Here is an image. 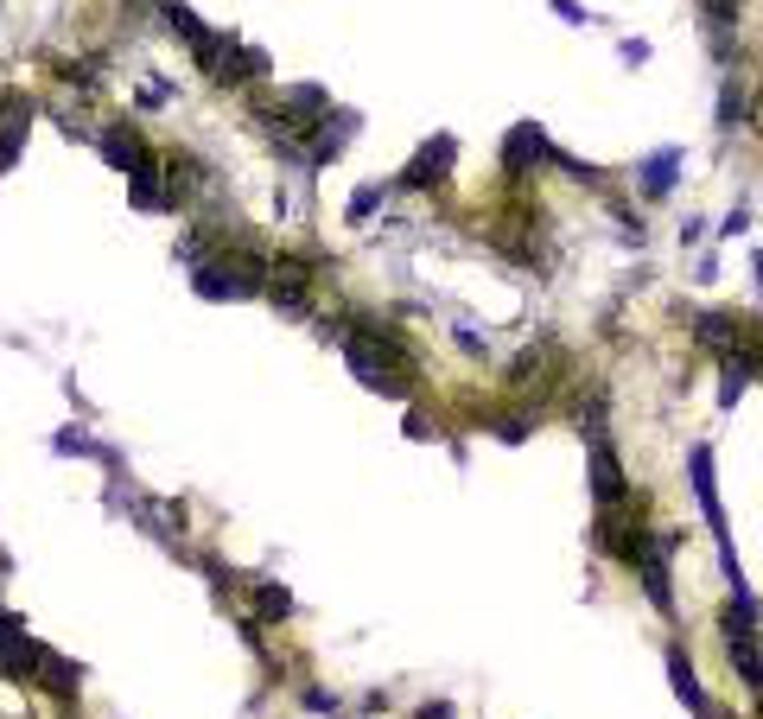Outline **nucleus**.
<instances>
[{"instance_id":"f257e3e1","label":"nucleus","mask_w":763,"mask_h":719,"mask_svg":"<svg viewBox=\"0 0 763 719\" xmlns=\"http://www.w3.org/2000/svg\"><path fill=\"white\" fill-rule=\"evenodd\" d=\"M325 332L344 344V363H350V376H357L363 388H376V395H388V402L414 395V383H420V357H414L382 318H331Z\"/></svg>"},{"instance_id":"f03ea898","label":"nucleus","mask_w":763,"mask_h":719,"mask_svg":"<svg viewBox=\"0 0 763 719\" xmlns=\"http://www.w3.org/2000/svg\"><path fill=\"white\" fill-rule=\"evenodd\" d=\"M719 637H725V656H732V674H739L751 695H763V624H744V618H719Z\"/></svg>"},{"instance_id":"7ed1b4c3","label":"nucleus","mask_w":763,"mask_h":719,"mask_svg":"<svg viewBox=\"0 0 763 719\" xmlns=\"http://www.w3.org/2000/svg\"><path fill=\"white\" fill-rule=\"evenodd\" d=\"M674 548H681V535H674V529H655L650 554L636 561V580H643V592H650V605L662 611V618H674V573H668Z\"/></svg>"},{"instance_id":"20e7f679","label":"nucleus","mask_w":763,"mask_h":719,"mask_svg":"<svg viewBox=\"0 0 763 719\" xmlns=\"http://www.w3.org/2000/svg\"><path fill=\"white\" fill-rule=\"evenodd\" d=\"M592 503L598 510H624L630 503V477H624V465H617V446H611V433H598L592 440Z\"/></svg>"},{"instance_id":"39448f33","label":"nucleus","mask_w":763,"mask_h":719,"mask_svg":"<svg viewBox=\"0 0 763 719\" xmlns=\"http://www.w3.org/2000/svg\"><path fill=\"white\" fill-rule=\"evenodd\" d=\"M39 650H46V643L26 637V618H13V611L0 605V674H7V681H32V674H39Z\"/></svg>"},{"instance_id":"423d86ee","label":"nucleus","mask_w":763,"mask_h":719,"mask_svg":"<svg viewBox=\"0 0 763 719\" xmlns=\"http://www.w3.org/2000/svg\"><path fill=\"white\" fill-rule=\"evenodd\" d=\"M554 159V140H547V128H535V121H516L509 135H503V173L509 179H522V173H541Z\"/></svg>"},{"instance_id":"0eeeda50","label":"nucleus","mask_w":763,"mask_h":719,"mask_svg":"<svg viewBox=\"0 0 763 719\" xmlns=\"http://www.w3.org/2000/svg\"><path fill=\"white\" fill-rule=\"evenodd\" d=\"M452 154H458V140H452V135H433L420 154L407 159V173L395 179V191H427V185H439V179L452 173Z\"/></svg>"},{"instance_id":"6e6552de","label":"nucleus","mask_w":763,"mask_h":719,"mask_svg":"<svg viewBox=\"0 0 763 719\" xmlns=\"http://www.w3.org/2000/svg\"><path fill=\"white\" fill-rule=\"evenodd\" d=\"M26 135H32V96L7 90V96H0V173H7V166H20Z\"/></svg>"},{"instance_id":"1a4fd4ad","label":"nucleus","mask_w":763,"mask_h":719,"mask_svg":"<svg viewBox=\"0 0 763 719\" xmlns=\"http://www.w3.org/2000/svg\"><path fill=\"white\" fill-rule=\"evenodd\" d=\"M96 147H102V159H109L115 173H147L153 166V154H147V140L128 128V121H115V128H102L96 135Z\"/></svg>"},{"instance_id":"9d476101","label":"nucleus","mask_w":763,"mask_h":719,"mask_svg":"<svg viewBox=\"0 0 763 719\" xmlns=\"http://www.w3.org/2000/svg\"><path fill=\"white\" fill-rule=\"evenodd\" d=\"M668 681H674V695L687 700V713H694V719H713V713H719L713 700H706V688H700L694 656L681 650V643H668Z\"/></svg>"},{"instance_id":"9b49d317","label":"nucleus","mask_w":763,"mask_h":719,"mask_svg":"<svg viewBox=\"0 0 763 719\" xmlns=\"http://www.w3.org/2000/svg\"><path fill=\"white\" fill-rule=\"evenodd\" d=\"M191 287L204 293V299H248V293H261L255 287V280H248V274H236L224 262V268H210V262H198V268H191Z\"/></svg>"},{"instance_id":"f8f14e48","label":"nucleus","mask_w":763,"mask_h":719,"mask_svg":"<svg viewBox=\"0 0 763 719\" xmlns=\"http://www.w3.org/2000/svg\"><path fill=\"white\" fill-rule=\"evenodd\" d=\"M32 681H39L51 700H77V688H83V669H77L70 656H58V650H39V674H32Z\"/></svg>"},{"instance_id":"ddd939ff","label":"nucleus","mask_w":763,"mask_h":719,"mask_svg":"<svg viewBox=\"0 0 763 719\" xmlns=\"http://www.w3.org/2000/svg\"><path fill=\"white\" fill-rule=\"evenodd\" d=\"M739 337H744V325L732 313H694V344H706L713 357H725Z\"/></svg>"},{"instance_id":"4468645a","label":"nucleus","mask_w":763,"mask_h":719,"mask_svg":"<svg viewBox=\"0 0 763 719\" xmlns=\"http://www.w3.org/2000/svg\"><path fill=\"white\" fill-rule=\"evenodd\" d=\"M128 191H135L140 210H179V191L166 185V173H159V166H147V173H128Z\"/></svg>"},{"instance_id":"2eb2a0df","label":"nucleus","mask_w":763,"mask_h":719,"mask_svg":"<svg viewBox=\"0 0 763 719\" xmlns=\"http://www.w3.org/2000/svg\"><path fill=\"white\" fill-rule=\"evenodd\" d=\"M636 179H643V191H650V198H668L674 179H681V154H674V147H655V154L643 159V173H636Z\"/></svg>"},{"instance_id":"dca6fc26","label":"nucleus","mask_w":763,"mask_h":719,"mask_svg":"<svg viewBox=\"0 0 763 719\" xmlns=\"http://www.w3.org/2000/svg\"><path fill=\"white\" fill-rule=\"evenodd\" d=\"M248 592H255V618H268V624H287V618H293V592H287V585L255 580Z\"/></svg>"},{"instance_id":"f3484780","label":"nucleus","mask_w":763,"mask_h":719,"mask_svg":"<svg viewBox=\"0 0 763 719\" xmlns=\"http://www.w3.org/2000/svg\"><path fill=\"white\" fill-rule=\"evenodd\" d=\"M547 363H554V344H528V351H522L516 363H509V383H528V376H541V370H547Z\"/></svg>"},{"instance_id":"a211bd4d","label":"nucleus","mask_w":763,"mask_h":719,"mask_svg":"<svg viewBox=\"0 0 763 719\" xmlns=\"http://www.w3.org/2000/svg\"><path fill=\"white\" fill-rule=\"evenodd\" d=\"M744 115H751V96H744V83H725V90H719V128H739Z\"/></svg>"},{"instance_id":"6ab92c4d","label":"nucleus","mask_w":763,"mask_h":719,"mask_svg":"<svg viewBox=\"0 0 763 719\" xmlns=\"http://www.w3.org/2000/svg\"><path fill=\"white\" fill-rule=\"evenodd\" d=\"M51 446H58V452H90V459H102V465H115V452H109V446H96L90 433H77V427H65V433H58V440H51Z\"/></svg>"},{"instance_id":"aec40b11","label":"nucleus","mask_w":763,"mask_h":719,"mask_svg":"<svg viewBox=\"0 0 763 719\" xmlns=\"http://www.w3.org/2000/svg\"><path fill=\"white\" fill-rule=\"evenodd\" d=\"M388 191H395V185H357V198H350V224L376 217V204H388Z\"/></svg>"},{"instance_id":"412c9836","label":"nucleus","mask_w":763,"mask_h":719,"mask_svg":"<svg viewBox=\"0 0 763 719\" xmlns=\"http://www.w3.org/2000/svg\"><path fill=\"white\" fill-rule=\"evenodd\" d=\"M528 427H535V407H522V414H496V440H528Z\"/></svg>"},{"instance_id":"4be33fe9","label":"nucleus","mask_w":763,"mask_h":719,"mask_svg":"<svg viewBox=\"0 0 763 719\" xmlns=\"http://www.w3.org/2000/svg\"><path fill=\"white\" fill-rule=\"evenodd\" d=\"M744 383H751V376H744L739 363L725 357V376H719V407H739V395H744Z\"/></svg>"},{"instance_id":"5701e85b","label":"nucleus","mask_w":763,"mask_h":719,"mask_svg":"<svg viewBox=\"0 0 763 719\" xmlns=\"http://www.w3.org/2000/svg\"><path fill=\"white\" fill-rule=\"evenodd\" d=\"M166 96H172V83H147V90H140V109H166Z\"/></svg>"},{"instance_id":"b1692460","label":"nucleus","mask_w":763,"mask_h":719,"mask_svg":"<svg viewBox=\"0 0 763 719\" xmlns=\"http://www.w3.org/2000/svg\"><path fill=\"white\" fill-rule=\"evenodd\" d=\"M744 229H751V210H744V204H739V210H732V217L719 224V236H744Z\"/></svg>"},{"instance_id":"393cba45","label":"nucleus","mask_w":763,"mask_h":719,"mask_svg":"<svg viewBox=\"0 0 763 719\" xmlns=\"http://www.w3.org/2000/svg\"><path fill=\"white\" fill-rule=\"evenodd\" d=\"M306 707H313V713H337L344 700H337V695H318V688H313V695H306Z\"/></svg>"},{"instance_id":"a878e982","label":"nucleus","mask_w":763,"mask_h":719,"mask_svg":"<svg viewBox=\"0 0 763 719\" xmlns=\"http://www.w3.org/2000/svg\"><path fill=\"white\" fill-rule=\"evenodd\" d=\"M650 58V39H624V65H643Z\"/></svg>"},{"instance_id":"bb28decb","label":"nucleus","mask_w":763,"mask_h":719,"mask_svg":"<svg viewBox=\"0 0 763 719\" xmlns=\"http://www.w3.org/2000/svg\"><path fill=\"white\" fill-rule=\"evenodd\" d=\"M414 719H452V707H446V700H427V707H420Z\"/></svg>"},{"instance_id":"cd10ccee","label":"nucleus","mask_w":763,"mask_h":719,"mask_svg":"<svg viewBox=\"0 0 763 719\" xmlns=\"http://www.w3.org/2000/svg\"><path fill=\"white\" fill-rule=\"evenodd\" d=\"M135 7H166V0H135Z\"/></svg>"},{"instance_id":"c85d7f7f","label":"nucleus","mask_w":763,"mask_h":719,"mask_svg":"<svg viewBox=\"0 0 763 719\" xmlns=\"http://www.w3.org/2000/svg\"><path fill=\"white\" fill-rule=\"evenodd\" d=\"M757 719H763V707H757Z\"/></svg>"}]
</instances>
